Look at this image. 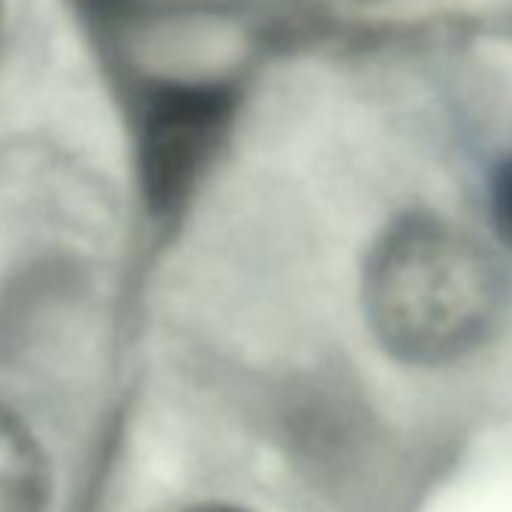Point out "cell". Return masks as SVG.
I'll return each mask as SVG.
<instances>
[{
	"label": "cell",
	"mask_w": 512,
	"mask_h": 512,
	"mask_svg": "<svg viewBox=\"0 0 512 512\" xmlns=\"http://www.w3.org/2000/svg\"><path fill=\"white\" fill-rule=\"evenodd\" d=\"M488 208H491V220L497 235L512 247V157H506L488 184Z\"/></svg>",
	"instance_id": "277c9868"
},
{
	"label": "cell",
	"mask_w": 512,
	"mask_h": 512,
	"mask_svg": "<svg viewBox=\"0 0 512 512\" xmlns=\"http://www.w3.org/2000/svg\"><path fill=\"white\" fill-rule=\"evenodd\" d=\"M187 512H244L238 506H226V503H205V506H193Z\"/></svg>",
	"instance_id": "5b68a950"
},
{
	"label": "cell",
	"mask_w": 512,
	"mask_h": 512,
	"mask_svg": "<svg viewBox=\"0 0 512 512\" xmlns=\"http://www.w3.org/2000/svg\"><path fill=\"white\" fill-rule=\"evenodd\" d=\"M52 476L25 419L0 401V512H46Z\"/></svg>",
	"instance_id": "3957f363"
},
{
	"label": "cell",
	"mask_w": 512,
	"mask_h": 512,
	"mask_svg": "<svg viewBox=\"0 0 512 512\" xmlns=\"http://www.w3.org/2000/svg\"><path fill=\"white\" fill-rule=\"evenodd\" d=\"M509 284L497 256L458 223L407 211L374 238L362 269V305L380 347L437 368L485 347L506 314Z\"/></svg>",
	"instance_id": "6da1fadb"
},
{
	"label": "cell",
	"mask_w": 512,
	"mask_h": 512,
	"mask_svg": "<svg viewBox=\"0 0 512 512\" xmlns=\"http://www.w3.org/2000/svg\"><path fill=\"white\" fill-rule=\"evenodd\" d=\"M226 121L223 97L184 94L154 109L145 133V187L157 208H175L205 166Z\"/></svg>",
	"instance_id": "7a4b0ae2"
}]
</instances>
